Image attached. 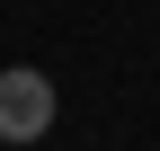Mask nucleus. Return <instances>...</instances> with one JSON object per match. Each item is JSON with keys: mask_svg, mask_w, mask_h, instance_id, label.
Segmentation results:
<instances>
[{"mask_svg": "<svg viewBox=\"0 0 160 151\" xmlns=\"http://www.w3.org/2000/svg\"><path fill=\"white\" fill-rule=\"evenodd\" d=\"M53 134V80L36 62H9L0 71V142H45Z\"/></svg>", "mask_w": 160, "mask_h": 151, "instance_id": "f257e3e1", "label": "nucleus"}]
</instances>
